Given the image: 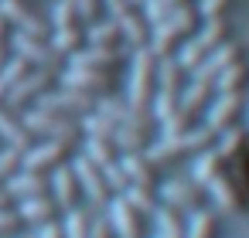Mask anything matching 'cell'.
<instances>
[{
    "label": "cell",
    "mask_w": 249,
    "mask_h": 238,
    "mask_svg": "<svg viewBox=\"0 0 249 238\" xmlns=\"http://www.w3.org/2000/svg\"><path fill=\"white\" fill-rule=\"evenodd\" d=\"M205 21H201V14H198V4H188V7H178V11H171L164 21H157L154 28H150V51L157 55V58H167V55H178V48L201 28Z\"/></svg>",
    "instance_id": "6da1fadb"
},
{
    "label": "cell",
    "mask_w": 249,
    "mask_h": 238,
    "mask_svg": "<svg viewBox=\"0 0 249 238\" xmlns=\"http://www.w3.org/2000/svg\"><path fill=\"white\" fill-rule=\"evenodd\" d=\"M24 126L35 133V140H55V143H62V146H69L72 153H79L82 150V140H86V133H82V126H79V119H69V116H58V112H52V109H41V106H35V109H24Z\"/></svg>",
    "instance_id": "7a4b0ae2"
},
{
    "label": "cell",
    "mask_w": 249,
    "mask_h": 238,
    "mask_svg": "<svg viewBox=\"0 0 249 238\" xmlns=\"http://www.w3.org/2000/svg\"><path fill=\"white\" fill-rule=\"evenodd\" d=\"M215 136H218V133H215L212 126L198 123V126H191V129H184V133L160 136L157 143H150V146H147V153L164 167V163H171V160H184V157H195V153H201V150L215 146Z\"/></svg>",
    "instance_id": "3957f363"
},
{
    "label": "cell",
    "mask_w": 249,
    "mask_h": 238,
    "mask_svg": "<svg viewBox=\"0 0 249 238\" xmlns=\"http://www.w3.org/2000/svg\"><path fill=\"white\" fill-rule=\"evenodd\" d=\"M232 38V24L229 21H205L181 48H178V62L184 65V72L191 75L215 48H222L225 41Z\"/></svg>",
    "instance_id": "277c9868"
},
{
    "label": "cell",
    "mask_w": 249,
    "mask_h": 238,
    "mask_svg": "<svg viewBox=\"0 0 249 238\" xmlns=\"http://www.w3.org/2000/svg\"><path fill=\"white\" fill-rule=\"evenodd\" d=\"M157 68H160V58L150 48H133V58H130V92H126V99L137 109H147L150 112V102L157 95Z\"/></svg>",
    "instance_id": "5b68a950"
},
{
    "label": "cell",
    "mask_w": 249,
    "mask_h": 238,
    "mask_svg": "<svg viewBox=\"0 0 249 238\" xmlns=\"http://www.w3.org/2000/svg\"><path fill=\"white\" fill-rule=\"evenodd\" d=\"M106 14L120 24L123 41L130 48H147L150 45V21L143 17V7L133 4V0H106Z\"/></svg>",
    "instance_id": "8992f818"
},
{
    "label": "cell",
    "mask_w": 249,
    "mask_h": 238,
    "mask_svg": "<svg viewBox=\"0 0 249 238\" xmlns=\"http://www.w3.org/2000/svg\"><path fill=\"white\" fill-rule=\"evenodd\" d=\"M205 190H208L212 204L218 207V214H246V211H249V190H246V184L232 174V167H225L215 180H208Z\"/></svg>",
    "instance_id": "52a82bcc"
},
{
    "label": "cell",
    "mask_w": 249,
    "mask_h": 238,
    "mask_svg": "<svg viewBox=\"0 0 249 238\" xmlns=\"http://www.w3.org/2000/svg\"><path fill=\"white\" fill-rule=\"evenodd\" d=\"M11 51L21 55L31 68H45V72H55V75L65 68V58L52 48L48 38H35V34H21V31H14V34H11Z\"/></svg>",
    "instance_id": "ba28073f"
},
{
    "label": "cell",
    "mask_w": 249,
    "mask_h": 238,
    "mask_svg": "<svg viewBox=\"0 0 249 238\" xmlns=\"http://www.w3.org/2000/svg\"><path fill=\"white\" fill-rule=\"evenodd\" d=\"M58 85L86 92L92 99H103V95L116 92V75L113 72H99V68H86V65H65L58 72Z\"/></svg>",
    "instance_id": "9c48e42d"
},
{
    "label": "cell",
    "mask_w": 249,
    "mask_h": 238,
    "mask_svg": "<svg viewBox=\"0 0 249 238\" xmlns=\"http://www.w3.org/2000/svg\"><path fill=\"white\" fill-rule=\"evenodd\" d=\"M55 85H58V75H55V72L31 68V72H28V75H24V79L7 92V102H4V106H11L14 112H18V109H28L31 102H38L41 95H48Z\"/></svg>",
    "instance_id": "30bf717a"
},
{
    "label": "cell",
    "mask_w": 249,
    "mask_h": 238,
    "mask_svg": "<svg viewBox=\"0 0 249 238\" xmlns=\"http://www.w3.org/2000/svg\"><path fill=\"white\" fill-rule=\"evenodd\" d=\"M157 194H160V204H167V207H178L181 214H191V211H198V207H205V197H208V190L191 177V180H164L160 187H157Z\"/></svg>",
    "instance_id": "8fae6325"
},
{
    "label": "cell",
    "mask_w": 249,
    "mask_h": 238,
    "mask_svg": "<svg viewBox=\"0 0 249 238\" xmlns=\"http://www.w3.org/2000/svg\"><path fill=\"white\" fill-rule=\"evenodd\" d=\"M242 116H246V92H215V99L205 109V126L222 133L229 126H239Z\"/></svg>",
    "instance_id": "7c38bea8"
},
{
    "label": "cell",
    "mask_w": 249,
    "mask_h": 238,
    "mask_svg": "<svg viewBox=\"0 0 249 238\" xmlns=\"http://www.w3.org/2000/svg\"><path fill=\"white\" fill-rule=\"evenodd\" d=\"M106 218L116 238H147V214H140L123 194H113V201L106 204Z\"/></svg>",
    "instance_id": "4fadbf2b"
},
{
    "label": "cell",
    "mask_w": 249,
    "mask_h": 238,
    "mask_svg": "<svg viewBox=\"0 0 249 238\" xmlns=\"http://www.w3.org/2000/svg\"><path fill=\"white\" fill-rule=\"evenodd\" d=\"M35 106H41V109H52V112H58V116H69V119H82L86 112H92L96 109V99L92 95H86V92H75V89H65V85H55L48 95H41Z\"/></svg>",
    "instance_id": "5bb4252c"
},
{
    "label": "cell",
    "mask_w": 249,
    "mask_h": 238,
    "mask_svg": "<svg viewBox=\"0 0 249 238\" xmlns=\"http://www.w3.org/2000/svg\"><path fill=\"white\" fill-rule=\"evenodd\" d=\"M72 170H75V177H79V184H82L86 204H92V207H106V204L113 201V187L106 184V174H103V167L89 163L86 157H75Z\"/></svg>",
    "instance_id": "9a60e30c"
},
{
    "label": "cell",
    "mask_w": 249,
    "mask_h": 238,
    "mask_svg": "<svg viewBox=\"0 0 249 238\" xmlns=\"http://www.w3.org/2000/svg\"><path fill=\"white\" fill-rule=\"evenodd\" d=\"M120 167L126 170L130 184H137V187L157 190V187L164 184V167H160L147 150H143V153H120Z\"/></svg>",
    "instance_id": "2e32d148"
},
{
    "label": "cell",
    "mask_w": 249,
    "mask_h": 238,
    "mask_svg": "<svg viewBox=\"0 0 249 238\" xmlns=\"http://www.w3.org/2000/svg\"><path fill=\"white\" fill-rule=\"evenodd\" d=\"M96 112L109 116L116 126H150V112H147V109H137L130 99H123V95H116V92L96 99Z\"/></svg>",
    "instance_id": "e0dca14e"
},
{
    "label": "cell",
    "mask_w": 249,
    "mask_h": 238,
    "mask_svg": "<svg viewBox=\"0 0 249 238\" xmlns=\"http://www.w3.org/2000/svg\"><path fill=\"white\" fill-rule=\"evenodd\" d=\"M69 146L55 143V140H35L31 150H24V170H38V174H52L69 160Z\"/></svg>",
    "instance_id": "ac0fdd59"
},
{
    "label": "cell",
    "mask_w": 249,
    "mask_h": 238,
    "mask_svg": "<svg viewBox=\"0 0 249 238\" xmlns=\"http://www.w3.org/2000/svg\"><path fill=\"white\" fill-rule=\"evenodd\" d=\"M52 197L58 201L62 214L72 211V207H79V204H86L82 184H79V177H75V170L69 163H62L58 170H52Z\"/></svg>",
    "instance_id": "d6986e66"
},
{
    "label": "cell",
    "mask_w": 249,
    "mask_h": 238,
    "mask_svg": "<svg viewBox=\"0 0 249 238\" xmlns=\"http://www.w3.org/2000/svg\"><path fill=\"white\" fill-rule=\"evenodd\" d=\"M239 58H246V48H242V41H232V38H229L222 48H215V51L191 72V79H208V82H215V79H218L232 62H239Z\"/></svg>",
    "instance_id": "ffe728a7"
},
{
    "label": "cell",
    "mask_w": 249,
    "mask_h": 238,
    "mask_svg": "<svg viewBox=\"0 0 249 238\" xmlns=\"http://www.w3.org/2000/svg\"><path fill=\"white\" fill-rule=\"evenodd\" d=\"M4 190L11 194V201H28V197H41V194H52V174H38V170H18Z\"/></svg>",
    "instance_id": "44dd1931"
},
{
    "label": "cell",
    "mask_w": 249,
    "mask_h": 238,
    "mask_svg": "<svg viewBox=\"0 0 249 238\" xmlns=\"http://www.w3.org/2000/svg\"><path fill=\"white\" fill-rule=\"evenodd\" d=\"M126 62V45L123 48H96V45H86L79 55L69 58V65H86V68H99V72H120V65Z\"/></svg>",
    "instance_id": "7402d4cb"
},
{
    "label": "cell",
    "mask_w": 249,
    "mask_h": 238,
    "mask_svg": "<svg viewBox=\"0 0 249 238\" xmlns=\"http://www.w3.org/2000/svg\"><path fill=\"white\" fill-rule=\"evenodd\" d=\"M0 140H4L7 146H18V150H31L35 146V133L24 126V119L0 102Z\"/></svg>",
    "instance_id": "603a6c76"
},
{
    "label": "cell",
    "mask_w": 249,
    "mask_h": 238,
    "mask_svg": "<svg viewBox=\"0 0 249 238\" xmlns=\"http://www.w3.org/2000/svg\"><path fill=\"white\" fill-rule=\"evenodd\" d=\"M18 211H21V218H24L31 228H45V224L58 221V214H62V207H58V201H55L52 194H41V197L18 201Z\"/></svg>",
    "instance_id": "cb8c5ba5"
},
{
    "label": "cell",
    "mask_w": 249,
    "mask_h": 238,
    "mask_svg": "<svg viewBox=\"0 0 249 238\" xmlns=\"http://www.w3.org/2000/svg\"><path fill=\"white\" fill-rule=\"evenodd\" d=\"M215 150L222 153V160L232 167L246 150H249V126H229L215 136Z\"/></svg>",
    "instance_id": "d4e9b609"
},
{
    "label": "cell",
    "mask_w": 249,
    "mask_h": 238,
    "mask_svg": "<svg viewBox=\"0 0 249 238\" xmlns=\"http://www.w3.org/2000/svg\"><path fill=\"white\" fill-rule=\"evenodd\" d=\"M212 99H215V82H208V79H188V85L181 92V109H188L191 116H201Z\"/></svg>",
    "instance_id": "484cf974"
},
{
    "label": "cell",
    "mask_w": 249,
    "mask_h": 238,
    "mask_svg": "<svg viewBox=\"0 0 249 238\" xmlns=\"http://www.w3.org/2000/svg\"><path fill=\"white\" fill-rule=\"evenodd\" d=\"M222 231V214L212 207H198L184 221V238H218Z\"/></svg>",
    "instance_id": "4316f807"
},
{
    "label": "cell",
    "mask_w": 249,
    "mask_h": 238,
    "mask_svg": "<svg viewBox=\"0 0 249 238\" xmlns=\"http://www.w3.org/2000/svg\"><path fill=\"white\" fill-rule=\"evenodd\" d=\"M86 45L96 48H123V31L113 17H99L92 24H86Z\"/></svg>",
    "instance_id": "83f0119b"
},
{
    "label": "cell",
    "mask_w": 249,
    "mask_h": 238,
    "mask_svg": "<svg viewBox=\"0 0 249 238\" xmlns=\"http://www.w3.org/2000/svg\"><path fill=\"white\" fill-rule=\"evenodd\" d=\"M184 85H188V72H184V65L178 62V55L160 58V68H157V92H174V95H181Z\"/></svg>",
    "instance_id": "f1b7e54d"
},
{
    "label": "cell",
    "mask_w": 249,
    "mask_h": 238,
    "mask_svg": "<svg viewBox=\"0 0 249 238\" xmlns=\"http://www.w3.org/2000/svg\"><path fill=\"white\" fill-rule=\"evenodd\" d=\"M113 143L120 153H143L150 146V126H116Z\"/></svg>",
    "instance_id": "f546056e"
},
{
    "label": "cell",
    "mask_w": 249,
    "mask_h": 238,
    "mask_svg": "<svg viewBox=\"0 0 249 238\" xmlns=\"http://www.w3.org/2000/svg\"><path fill=\"white\" fill-rule=\"evenodd\" d=\"M79 157H86V160H89V163H96V167H109L113 160H120V150H116V143H113V140L86 136V140H82Z\"/></svg>",
    "instance_id": "4dcf8cb0"
},
{
    "label": "cell",
    "mask_w": 249,
    "mask_h": 238,
    "mask_svg": "<svg viewBox=\"0 0 249 238\" xmlns=\"http://www.w3.org/2000/svg\"><path fill=\"white\" fill-rule=\"evenodd\" d=\"M48 41L62 58H72V55H79L86 48V28H55Z\"/></svg>",
    "instance_id": "1f68e13d"
},
{
    "label": "cell",
    "mask_w": 249,
    "mask_h": 238,
    "mask_svg": "<svg viewBox=\"0 0 249 238\" xmlns=\"http://www.w3.org/2000/svg\"><path fill=\"white\" fill-rule=\"evenodd\" d=\"M229 163L222 160V153L215 150V146H208V150H201V153H195V180L205 187L208 180H215L222 170H225Z\"/></svg>",
    "instance_id": "d6a6232c"
},
{
    "label": "cell",
    "mask_w": 249,
    "mask_h": 238,
    "mask_svg": "<svg viewBox=\"0 0 249 238\" xmlns=\"http://www.w3.org/2000/svg\"><path fill=\"white\" fill-rule=\"evenodd\" d=\"M249 89V62L239 58L232 62L218 79H215V92H246Z\"/></svg>",
    "instance_id": "836d02e7"
},
{
    "label": "cell",
    "mask_w": 249,
    "mask_h": 238,
    "mask_svg": "<svg viewBox=\"0 0 249 238\" xmlns=\"http://www.w3.org/2000/svg\"><path fill=\"white\" fill-rule=\"evenodd\" d=\"M62 231H65V238H89V231H92V207L79 204V207L65 211Z\"/></svg>",
    "instance_id": "e575fe53"
},
{
    "label": "cell",
    "mask_w": 249,
    "mask_h": 238,
    "mask_svg": "<svg viewBox=\"0 0 249 238\" xmlns=\"http://www.w3.org/2000/svg\"><path fill=\"white\" fill-rule=\"evenodd\" d=\"M123 197H126L140 214H154V211L160 207V194L150 190V187H137V184H130V187L123 190Z\"/></svg>",
    "instance_id": "d590c367"
},
{
    "label": "cell",
    "mask_w": 249,
    "mask_h": 238,
    "mask_svg": "<svg viewBox=\"0 0 249 238\" xmlns=\"http://www.w3.org/2000/svg\"><path fill=\"white\" fill-rule=\"evenodd\" d=\"M24 167V150H18V146H0V187H4L18 170Z\"/></svg>",
    "instance_id": "8d00e7d4"
},
{
    "label": "cell",
    "mask_w": 249,
    "mask_h": 238,
    "mask_svg": "<svg viewBox=\"0 0 249 238\" xmlns=\"http://www.w3.org/2000/svg\"><path fill=\"white\" fill-rule=\"evenodd\" d=\"M52 28H86L82 17H79L75 0H58V4H55V11H52Z\"/></svg>",
    "instance_id": "74e56055"
},
{
    "label": "cell",
    "mask_w": 249,
    "mask_h": 238,
    "mask_svg": "<svg viewBox=\"0 0 249 238\" xmlns=\"http://www.w3.org/2000/svg\"><path fill=\"white\" fill-rule=\"evenodd\" d=\"M28 228V221L21 218V211L11 204V207H0V238H21Z\"/></svg>",
    "instance_id": "f35d334b"
},
{
    "label": "cell",
    "mask_w": 249,
    "mask_h": 238,
    "mask_svg": "<svg viewBox=\"0 0 249 238\" xmlns=\"http://www.w3.org/2000/svg\"><path fill=\"white\" fill-rule=\"evenodd\" d=\"M188 4H195V0H143V17H147L150 24H157V21H164L171 11L188 7Z\"/></svg>",
    "instance_id": "ab89813d"
},
{
    "label": "cell",
    "mask_w": 249,
    "mask_h": 238,
    "mask_svg": "<svg viewBox=\"0 0 249 238\" xmlns=\"http://www.w3.org/2000/svg\"><path fill=\"white\" fill-rule=\"evenodd\" d=\"M235 0H198V14L201 21H229Z\"/></svg>",
    "instance_id": "60d3db41"
},
{
    "label": "cell",
    "mask_w": 249,
    "mask_h": 238,
    "mask_svg": "<svg viewBox=\"0 0 249 238\" xmlns=\"http://www.w3.org/2000/svg\"><path fill=\"white\" fill-rule=\"evenodd\" d=\"M178 106H181V95H174V92H157L154 102H150V116H154L157 123H164Z\"/></svg>",
    "instance_id": "b9f144b4"
},
{
    "label": "cell",
    "mask_w": 249,
    "mask_h": 238,
    "mask_svg": "<svg viewBox=\"0 0 249 238\" xmlns=\"http://www.w3.org/2000/svg\"><path fill=\"white\" fill-rule=\"evenodd\" d=\"M103 174H106V184L113 187V194H123V190L130 187V177H126V170L120 167V160H113L109 167H103Z\"/></svg>",
    "instance_id": "7bdbcfd3"
},
{
    "label": "cell",
    "mask_w": 249,
    "mask_h": 238,
    "mask_svg": "<svg viewBox=\"0 0 249 238\" xmlns=\"http://www.w3.org/2000/svg\"><path fill=\"white\" fill-rule=\"evenodd\" d=\"M75 7H79V17L82 24H92L106 14V0H75Z\"/></svg>",
    "instance_id": "ee69618b"
},
{
    "label": "cell",
    "mask_w": 249,
    "mask_h": 238,
    "mask_svg": "<svg viewBox=\"0 0 249 238\" xmlns=\"http://www.w3.org/2000/svg\"><path fill=\"white\" fill-rule=\"evenodd\" d=\"M89 238H116L109 218H92V231H89Z\"/></svg>",
    "instance_id": "f6af8a7d"
},
{
    "label": "cell",
    "mask_w": 249,
    "mask_h": 238,
    "mask_svg": "<svg viewBox=\"0 0 249 238\" xmlns=\"http://www.w3.org/2000/svg\"><path fill=\"white\" fill-rule=\"evenodd\" d=\"M35 238H65V231H62L58 221H52V224H45V228H35Z\"/></svg>",
    "instance_id": "bcb514c9"
},
{
    "label": "cell",
    "mask_w": 249,
    "mask_h": 238,
    "mask_svg": "<svg viewBox=\"0 0 249 238\" xmlns=\"http://www.w3.org/2000/svg\"><path fill=\"white\" fill-rule=\"evenodd\" d=\"M11 34H14V28H11V21L4 17V11H0V41H11Z\"/></svg>",
    "instance_id": "7dc6e473"
},
{
    "label": "cell",
    "mask_w": 249,
    "mask_h": 238,
    "mask_svg": "<svg viewBox=\"0 0 249 238\" xmlns=\"http://www.w3.org/2000/svg\"><path fill=\"white\" fill-rule=\"evenodd\" d=\"M14 51H11V41H0V68L7 65V58H11Z\"/></svg>",
    "instance_id": "c3c4849f"
},
{
    "label": "cell",
    "mask_w": 249,
    "mask_h": 238,
    "mask_svg": "<svg viewBox=\"0 0 249 238\" xmlns=\"http://www.w3.org/2000/svg\"><path fill=\"white\" fill-rule=\"evenodd\" d=\"M11 204H14V201H11V194H7L4 187H0V207H11Z\"/></svg>",
    "instance_id": "681fc988"
},
{
    "label": "cell",
    "mask_w": 249,
    "mask_h": 238,
    "mask_svg": "<svg viewBox=\"0 0 249 238\" xmlns=\"http://www.w3.org/2000/svg\"><path fill=\"white\" fill-rule=\"evenodd\" d=\"M154 238H184V235H164V231H157Z\"/></svg>",
    "instance_id": "f907efd6"
},
{
    "label": "cell",
    "mask_w": 249,
    "mask_h": 238,
    "mask_svg": "<svg viewBox=\"0 0 249 238\" xmlns=\"http://www.w3.org/2000/svg\"><path fill=\"white\" fill-rule=\"evenodd\" d=\"M133 4H140V7H143V0H133Z\"/></svg>",
    "instance_id": "816d5d0a"
},
{
    "label": "cell",
    "mask_w": 249,
    "mask_h": 238,
    "mask_svg": "<svg viewBox=\"0 0 249 238\" xmlns=\"http://www.w3.org/2000/svg\"><path fill=\"white\" fill-rule=\"evenodd\" d=\"M21 238H35V235H21Z\"/></svg>",
    "instance_id": "f5cc1de1"
},
{
    "label": "cell",
    "mask_w": 249,
    "mask_h": 238,
    "mask_svg": "<svg viewBox=\"0 0 249 238\" xmlns=\"http://www.w3.org/2000/svg\"><path fill=\"white\" fill-rule=\"evenodd\" d=\"M246 112H249V109H246Z\"/></svg>",
    "instance_id": "db71d44e"
}]
</instances>
